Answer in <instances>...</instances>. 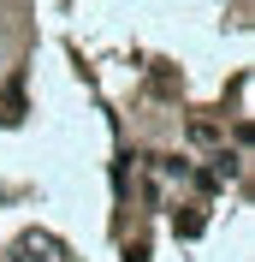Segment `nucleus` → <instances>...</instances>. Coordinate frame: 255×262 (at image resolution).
<instances>
[{"mask_svg":"<svg viewBox=\"0 0 255 262\" xmlns=\"http://www.w3.org/2000/svg\"><path fill=\"white\" fill-rule=\"evenodd\" d=\"M12 262H71V250H65L54 232H18Z\"/></svg>","mask_w":255,"mask_h":262,"instance_id":"1","label":"nucleus"}]
</instances>
